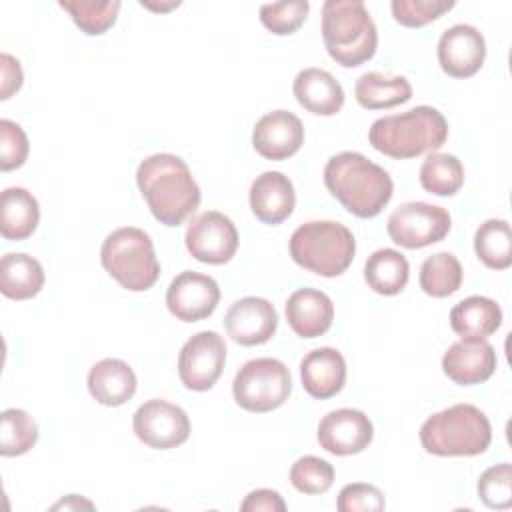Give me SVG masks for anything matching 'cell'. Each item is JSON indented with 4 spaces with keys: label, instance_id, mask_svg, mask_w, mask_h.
<instances>
[{
    "label": "cell",
    "instance_id": "1",
    "mask_svg": "<svg viewBox=\"0 0 512 512\" xmlns=\"http://www.w3.org/2000/svg\"><path fill=\"white\" fill-rule=\"evenodd\" d=\"M136 184L152 212L164 226L184 224L200 204V188L188 164L176 154H152L136 170Z\"/></svg>",
    "mask_w": 512,
    "mask_h": 512
},
{
    "label": "cell",
    "instance_id": "2",
    "mask_svg": "<svg viewBox=\"0 0 512 512\" xmlns=\"http://www.w3.org/2000/svg\"><path fill=\"white\" fill-rule=\"evenodd\" d=\"M328 192L354 216L374 218L390 202L394 184L390 174L360 152H340L324 166Z\"/></svg>",
    "mask_w": 512,
    "mask_h": 512
},
{
    "label": "cell",
    "instance_id": "3",
    "mask_svg": "<svg viewBox=\"0 0 512 512\" xmlns=\"http://www.w3.org/2000/svg\"><path fill=\"white\" fill-rule=\"evenodd\" d=\"M448 138L444 114L432 106H416L402 114L382 116L372 122L368 142L384 156L406 160L438 150Z\"/></svg>",
    "mask_w": 512,
    "mask_h": 512
},
{
    "label": "cell",
    "instance_id": "4",
    "mask_svg": "<svg viewBox=\"0 0 512 512\" xmlns=\"http://www.w3.org/2000/svg\"><path fill=\"white\" fill-rule=\"evenodd\" d=\"M322 40L336 64L354 68L376 54L378 30L362 0H326L322 6Z\"/></svg>",
    "mask_w": 512,
    "mask_h": 512
},
{
    "label": "cell",
    "instance_id": "5",
    "mask_svg": "<svg viewBox=\"0 0 512 512\" xmlns=\"http://www.w3.org/2000/svg\"><path fill=\"white\" fill-rule=\"evenodd\" d=\"M420 442L434 456H478L492 442V426L480 408L454 404L424 420Z\"/></svg>",
    "mask_w": 512,
    "mask_h": 512
},
{
    "label": "cell",
    "instance_id": "6",
    "mask_svg": "<svg viewBox=\"0 0 512 512\" xmlns=\"http://www.w3.org/2000/svg\"><path fill=\"white\" fill-rule=\"evenodd\" d=\"M356 254L354 234L334 220H312L290 236L292 260L308 272L334 278L346 272Z\"/></svg>",
    "mask_w": 512,
    "mask_h": 512
},
{
    "label": "cell",
    "instance_id": "7",
    "mask_svg": "<svg viewBox=\"0 0 512 512\" xmlns=\"http://www.w3.org/2000/svg\"><path fill=\"white\" fill-rule=\"evenodd\" d=\"M100 260L104 270L130 292H144L160 278L152 238L134 226L110 232L102 242Z\"/></svg>",
    "mask_w": 512,
    "mask_h": 512
},
{
    "label": "cell",
    "instance_id": "8",
    "mask_svg": "<svg viewBox=\"0 0 512 512\" xmlns=\"http://www.w3.org/2000/svg\"><path fill=\"white\" fill-rule=\"evenodd\" d=\"M292 392L290 370L276 358L248 360L234 376L232 394L248 412H270L280 408Z\"/></svg>",
    "mask_w": 512,
    "mask_h": 512
},
{
    "label": "cell",
    "instance_id": "9",
    "mask_svg": "<svg viewBox=\"0 0 512 512\" xmlns=\"http://www.w3.org/2000/svg\"><path fill=\"white\" fill-rule=\"evenodd\" d=\"M452 220L446 208L428 202H406L388 216V236L394 244L416 250L444 240Z\"/></svg>",
    "mask_w": 512,
    "mask_h": 512
},
{
    "label": "cell",
    "instance_id": "10",
    "mask_svg": "<svg viewBox=\"0 0 512 512\" xmlns=\"http://www.w3.org/2000/svg\"><path fill=\"white\" fill-rule=\"evenodd\" d=\"M136 438L154 450H170L190 436L188 414L162 398H152L138 406L132 418Z\"/></svg>",
    "mask_w": 512,
    "mask_h": 512
},
{
    "label": "cell",
    "instance_id": "11",
    "mask_svg": "<svg viewBox=\"0 0 512 512\" xmlns=\"http://www.w3.org/2000/svg\"><path fill=\"white\" fill-rule=\"evenodd\" d=\"M226 364L224 338L214 330H202L186 340L178 354V376L188 390H210Z\"/></svg>",
    "mask_w": 512,
    "mask_h": 512
},
{
    "label": "cell",
    "instance_id": "12",
    "mask_svg": "<svg viewBox=\"0 0 512 512\" xmlns=\"http://www.w3.org/2000/svg\"><path fill=\"white\" fill-rule=\"evenodd\" d=\"M186 248L198 262L226 264L238 250V230L234 222L218 210L194 216L184 234Z\"/></svg>",
    "mask_w": 512,
    "mask_h": 512
},
{
    "label": "cell",
    "instance_id": "13",
    "mask_svg": "<svg viewBox=\"0 0 512 512\" xmlns=\"http://www.w3.org/2000/svg\"><path fill=\"white\" fill-rule=\"evenodd\" d=\"M220 302L218 282L200 272H180L166 290V306L182 322H198L216 310Z\"/></svg>",
    "mask_w": 512,
    "mask_h": 512
},
{
    "label": "cell",
    "instance_id": "14",
    "mask_svg": "<svg viewBox=\"0 0 512 512\" xmlns=\"http://www.w3.org/2000/svg\"><path fill=\"white\" fill-rule=\"evenodd\" d=\"M374 436L370 418L356 408L328 412L318 424V444L334 456L364 452Z\"/></svg>",
    "mask_w": 512,
    "mask_h": 512
},
{
    "label": "cell",
    "instance_id": "15",
    "mask_svg": "<svg viewBox=\"0 0 512 512\" xmlns=\"http://www.w3.org/2000/svg\"><path fill=\"white\" fill-rule=\"evenodd\" d=\"M486 58V40L470 24H454L438 40L440 68L452 78L474 76Z\"/></svg>",
    "mask_w": 512,
    "mask_h": 512
},
{
    "label": "cell",
    "instance_id": "16",
    "mask_svg": "<svg viewBox=\"0 0 512 512\" xmlns=\"http://www.w3.org/2000/svg\"><path fill=\"white\" fill-rule=\"evenodd\" d=\"M224 326L236 344L258 346L274 336L278 328V314L266 298L246 296L228 308Z\"/></svg>",
    "mask_w": 512,
    "mask_h": 512
},
{
    "label": "cell",
    "instance_id": "17",
    "mask_svg": "<svg viewBox=\"0 0 512 512\" xmlns=\"http://www.w3.org/2000/svg\"><path fill=\"white\" fill-rule=\"evenodd\" d=\"M496 364V350L486 338H460L442 356L444 374L460 386L486 382Z\"/></svg>",
    "mask_w": 512,
    "mask_h": 512
},
{
    "label": "cell",
    "instance_id": "18",
    "mask_svg": "<svg viewBox=\"0 0 512 512\" xmlns=\"http://www.w3.org/2000/svg\"><path fill=\"white\" fill-rule=\"evenodd\" d=\"M304 144V126L288 110L264 114L252 130V146L266 160H286Z\"/></svg>",
    "mask_w": 512,
    "mask_h": 512
},
{
    "label": "cell",
    "instance_id": "19",
    "mask_svg": "<svg viewBox=\"0 0 512 512\" xmlns=\"http://www.w3.org/2000/svg\"><path fill=\"white\" fill-rule=\"evenodd\" d=\"M250 208L254 216L270 226L282 224L294 210L296 194L288 176L276 170L262 172L250 186Z\"/></svg>",
    "mask_w": 512,
    "mask_h": 512
},
{
    "label": "cell",
    "instance_id": "20",
    "mask_svg": "<svg viewBox=\"0 0 512 512\" xmlns=\"http://www.w3.org/2000/svg\"><path fill=\"white\" fill-rule=\"evenodd\" d=\"M286 320L300 338H318L326 334L334 320V304L328 294L316 288H300L286 300Z\"/></svg>",
    "mask_w": 512,
    "mask_h": 512
},
{
    "label": "cell",
    "instance_id": "21",
    "mask_svg": "<svg viewBox=\"0 0 512 512\" xmlns=\"http://www.w3.org/2000/svg\"><path fill=\"white\" fill-rule=\"evenodd\" d=\"M300 378L312 398H332L344 388L346 360L336 348H314L300 362Z\"/></svg>",
    "mask_w": 512,
    "mask_h": 512
},
{
    "label": "cell",
    "instance_id": "22",
    "mask_svg": "<svg viewBox=\"0 0 512 512\" xmlns=\"http://www.w3.org/2000/svg\"><path fill=\"white\" fill-rule=\"evenodd\" d=\"M298 104L316 116H334L344 106L342 84L322 68H304L294 78Z\"/></svg>",
    "mask_w": 512,
    "mask_h": 512
},
{
    "label": "cell",
    "instance_id": "23",
    "mask_svg": "<svg viewBox=\"0 0 512 512\" xmlns=\"http://www.w3.org/2000/svg\"><path fill=\"white\" fill-rule=\"evenodd\" d=\"M136 374L128 362L104 358L88 372V392L102 406H122L136 392Z\"/></svg>",
    "mask_w": 512,
    "mask_h": 512
},
{
    "label": "cell",
    "instance_id": "24",
    "mask_svg": "<svg viewBox=\"0 0 512 512\" xmlns=\"http://www.w3.org/2000/svg\"><path fill=\"white\" fill-rule=\"evenodd\" d=\"M40 220L38 200L26 188L12 186L0 196V234L6 240H26Z\"/></svg>",
    "mask_w": 512,
    "mask_h": 512
},
{
    "label": "cell",
    "instance_id": "25",
    "mask_svg": "<svg viewBox=\"0 0 512 512\" xmlns=\"http://www.w3.org/2000/svg\"><path fill=\"white\" fill-rule=\"evenodd\" d=\"M44 286L42 264L24 254L8 252L0 260V292L10 300L34 298Z\"/></svg>",
    "mask_w": 512,
    "mask_h": 512
},
{
    "label": "cell",
    "instance_id": "26",
    "mask_svg": "<svg viewBox=\"0 0 512 512\" xmlns=\"http://www.w3.org/2000/svg\"><path fill=\"white\" fill-rule=\"evenodd\" d=\"M502 324L500 306L486 296H468L450 310V326L462 338H486Z\"/></svg>",
    "mask_w": 512,
    "mask_h": 512
},
{
    "label": "cell",
    "instance_id": "27",
    "mask_svg": "<svg viewBox=\"0 0 512 512\" xmlns=\"http://www.w3.org/2000/svg\"><path fill=\"white\" fill-rule=\"evenodd\" d=\"M354 96L366 110H386L412 98V86L404 76L366 72L356 80Z\"/></svg>",
    "mask_w": 512,
    "mask_h": 512
},
{
    "label": "cell",
    "instance_id": "28",
    "mask_svg": "<svg viewBox=\"0 0 512 512\" xmlns=\"http://www.w3.org/2000/svg\"><path fill=\"white\" fill-rule=\"evenodd\" d=\"M408 276V260L394 248H380L372 252L364 264L366 284L382 296H394L402 292L408 284Z\"/></svg>",
    "mask_w": 512,
    "mask_h": 512
},
{
    "label": "cell",
    "instance_id": "29",
    "mask_svg": "<svg viewBox=\"0 0 512 512\" xmlns=\"http://www.w3.org/2000/svg\"><path fill=\"white\" fill-rule=\"evenodd\" d=\"M474 252L492 270H506L512 264V230L506 220L490 218L474 234Z\"/></svg>",
    "mask_w": 512,
    "mask_h": 512
},
{
    "label": "cell",
    "instance_id": "30",
    "mask_svg": "<svg viewBox=\"0 0 512 512\" xmlns=\"http://www.w3.org/2000/svg\"><path fill=\"white\" fill-rule=\"evenodd\" d=\"M420 184L436 196H452L464 184V166L454 154L432 152L420 166Z\"/></svg>",
    "mask_w": 512,
    "mask_h": 512
},
{
    "label": "cell",
    "instance_id": "31",
    "mask_svg": "<svg viewBox=\"0 0 512 512\" xmlns=\"http://www.w3.org/2000/svg\"><path fill=\"white\" fill-rule=\"evenodd\" d=\"M462 286L460 260L450 252L428 256L420 266V288L434 298H446Z\"/></svg>",
    "mask_w": 512,
    "mask_h": 512
},
{
    "label": "cell",
    "instance_id": "32",
    "mask_svg": "<svg viewBox=\"0 0 512 512\" xmlns=\"http://www.w3.org/2000/svg\"><path fill=\"white\" fill-rule=\"evenodd\" d=\"M58 6L72 16L84 34L100 36L114 26L122 4L118 0H60Z\"/></svg>",
    "mask_w": 512,
    "mask_h": 512
},
{
    "label": "cell",
    "instance_id": "33",
    "mask_svg": "<svg viewBox=\"0 0 512 512\" xmlns=\"http://www.w3.org/2000/svg\"><path fill=\"white\" fill-rule=\"evenodd\" d=\"M38 440V424L20 408H6L0 414V454L20 456L26 454Z\"/></svg>",
    "mask_w": 512,
    "mask_h": 512
},
{
    "label": "cell",
    "instance_id": "34",
    "mask_svg": "<svg viewBox=\"0 0 512 512\" xmlns=\"http://www.w3.org/2000/svg\"><path fill=\"white\" fill-rule=\"evenodd\" d=\"M290 482L302 494H324L334 482V468L318 456H302L290 468Z\"/></svg>",
    "mask_w": 512,
    "mask_h": 512
},
{
    "label": "cell",
    "instance_id": "35",
    "mask_svg": "<svg viewBox=\"0 0 512 512\" xmlns=\"http://www.w3.org/2000/svg\"><path fill=\"white\" fill-rule=\"evenodd\" d=\"M478 496L492 510L512 506V466L508 462L490 466L478 478Z\"/></svg>",
    "mask_w": 512,
    "mask_h": 512
},
{
    "label": "cell",
    "instance_id": "36",
    "mask_svg": "<svg viewBox=\"0 0 512 512\" xmlns=\"http://www.w3.org/2000/svg\"><path fill=\"white\" fill-rule=\"evenodd\" d=\"M310 4L306 0L274 2L260 6V22L266 30L278 36L294 34L306 20Z\"/></svg>",
    "mask_w": 512,
    "mask_h": 512
},
{
    "label": "cell",
    "instance_id": "37",
    "mask_svg": "<svg viewBox=\"0 0 512 512\" xmlns=\"http://www.w3.org/2000/svg\"><path fill=\"white\" fill-rule=\"evenodd\" d=\"M392 16L406 28H420L454 8L452 0H392Z\"/></svg>",
    "mask_w": 512,
    "mask_h": 512
},
{
    "label": "cell",
    "instance_id": "38",
    "mask_svg": "<svg viewBox=\"0 0 512 512\" xmlns=\"http://www.w3.org/2000/svg\"><path fill=\"white\" fill-rule=\"evenodd\" d=\"M336 508L340 512H380L386 508V500L378 486L352 482L340 490Z\"/></svg>",
    "mask_w": 512,
    "mask_h": 512
},
{
    "label": "cell",
    "instance_id": "39",
    "mask_svg": "<svg viewBox=\"0 0 512 512\" xmlns=\"http://www.w3.org/2000/svg\"><path fill=\"white\" fill-rule=\"evenodd\" d=\"M28 150H30V144L24 130L16 122L2 118L0 120V170L8 172L14 168H20L28 158Z\"/></svg>",
    "mask_w": 512,
    "mask_h": 512
},
{
    "label": "cell",
    "instance_id": "40",
    "mask_svg": "<svg viewBox=\"0 0 512 512\" xmlns=\"http://www.w3.org/2000/svg\"><path fill=\"white\" fill-rule=\"evenodd\" d=\"M240 510L242 512H284L286 502L276 490L258 488L244 498V502L240 504Z\"/></svg>",
    "mask_w": 512,
    "mask_h": 512
},
{
    "label": "cell",
    "instance_id": "41",
    "mask_svg": "<svg viewBox=\"0 0 512 512\" xmlns=\"http://www.w3.org/2000/svg\"><path fill=\"white\" fill-rule=\"evenodd\" d=\"M24 80L20 62L10 54H0V98L8 100L14 92L20 90Z\"/></svg>",
    "mask_w": 512,
    "mask_h": 512
},
{
    "label": "cell",
    "instance_id": "42",
    "mask_svg": "<svg viewBox=\"0 0 512 512\" xmlns=\"http://www.w3.org/2000/svg\"><path fill=\"white\" fill-rule=\"evenodd\" d=\"M52 508L54 510H60V508H64V510H78V508H94V504L84 500V498H80L78 494H68L64 500H60Z\"/></svg>",
    "mask_w": 512,
    "mask_h": 512
},
{
    "label": "cell",
    "instance_id": "43",
    "mask_svg": "<svg viewBox=\"0 0 512 512\" xmlns=\"http://www.w3.org/2000/svg\"><path fill=\"white\" fill-rule=\"evenodd\" d=\"M144 8H150V10H170V8H176L180 6V2H170V4H152V2H140Z\"/></svg>",
    "mask_w": 512,
    "mask_h": 512
}]
</instances>
